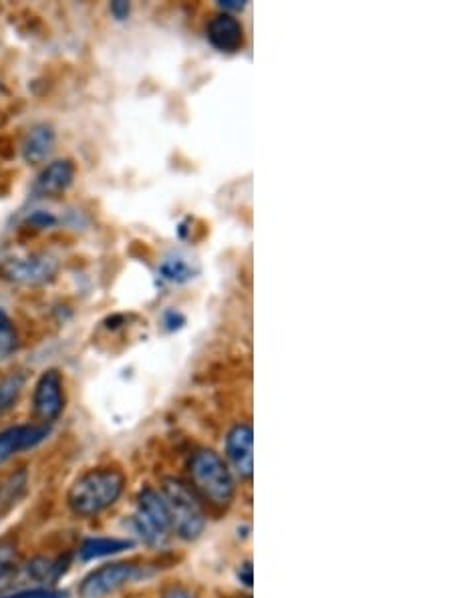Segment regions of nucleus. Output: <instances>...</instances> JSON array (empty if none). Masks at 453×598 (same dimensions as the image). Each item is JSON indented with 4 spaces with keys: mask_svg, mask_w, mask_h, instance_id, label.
<instances>
[{
    "mask_svg": "<svg viewBox=\"0 0 453 598\" xmlns=\"http://www.w3.org/2000/svg\"><path fill=\"white\" fill-rule=\"evenodd\" d=\"M17 548L11 542H0V582L17 568Z\"/></svg>",
    "mask_w": 453,
    "mask_h": 598,
    "instance_id": "18",
    "label": "nucleus"
},
{
    "mask_svg": "<svg viewBox=\"0 0 453 598\" xmlns=\"http://www.w3.org/2000/svg\"><path fill=\"white\" fill-rule=\"evenodd\" d=\"M133 526L147 546H164L170 540L172 522L162 492L147 488L139 494Z\"/></svg>",
    "mask_w": 453,
    "mask_h": 598,
    "instance_id": "4",
    "label": "nucleus"
},
{
    "mask_svg": "<svg viewBox=\"0 0 453 598\" xmlns=\"http://www.w3.org/2000/svg\"><path fill=\"white\" fill-rule=\"evenodd\" d=\"M133 542L131 540H121V538H89L81 544L79 548V556L81 560H95V558H105L117 552H123L127 548H131Z\"/></svg>",
    "mask_w": 453,
    "mask_h": 598,
    "instance_id": "13",
    "label": "nucleus"
},
{
    "mask_svg": "<svg viewBox=\"0 0 453 598\" xmlns=\"http://www.w3.org/2000/svg\"><path fill=\"white\" fill-rule=\"evenodd\" d=\"M17 331L9 315L0 309V357L11 355L17 349Z\"/></svg>",
    "mask_w": 453,
    "mask_h": 598,
    "instance_id": "17",
    "label": "nucleus"
},
{
    "mask_svg": "<svg viewBox=\"0 0 453 598\" xmlns=\"http://www.w3.org/2000/svg\"><path fill=\"white\" fill-rule=\"evenodd\" d=\"M59 272L57 258L49 254H33L25 258H11L0 264V278L21 286H41L55 280Z\"/></svg>",
    "mask_w": 453,
    "mask_h": 598,
    "instance_id": "6",
    "label": "nucleus"
},
{
    "mask_svg": "<svg viewBox=\"0 0 453 598\" xmlns=\"http://www.w3.org/2000/svg\"><path fill=\"white\" fill-rule=\"evenodd\" d=\"M238 576L242 578V582H244L246 586H252V566H250V562H246L244 566H240Z\"/></svg>",
    "mask_w": 453,
    "mask_h": 598,
    "instance_id": "25",
    "label": "nucleus"
},
{
    "mask_svg": "<svg viewBox=\"0 0 453 598\" xmlns=\"http://www.w3.org/2000/svg\"><path fill=\"white\" fill-rule=\"evenodd\" d=\"M27 224H31L33 228L43 230V228H51V226H55V224H57V218H55L51 212L37 210V212H33V214L27 218Z\"/></svg>",
    "mask_w": 453,
    "mask_h": 598,
    "instance_id": "20",
    "label": "nucleus"
},
{
    "mask_svg": "<svg viewBox=\"0 0 453 598\" xmlns=\"http://www.w3.org/2000/svg\"><path fill=\"white\" fill-rule=\"evenodd\" d=\"M190 486L202 500L216 510H224L232 504L236 486L232 470L212 450H198L190 460Z\"/></svg>",
    "mask_w": 453,
    "mask_h": 598,
    "instance_id": "2",
    "label": "nucleus"
},
{
    "mask_svg": "<svg viewBox=\"0 0 453 598\" xmlns=\"http://www.w3.org/2000/svg\"><path fill=\"white\" fill-rule=\"evenodd\" d=\"M162 498L166 502L172 532L184 540H196L206 528V510L194 488L178 478L164 480Z\"/></svg>",
    "mask_w": 453,
    "mask_h": 598,
    "instance_id": "3",
    "label": "nucleus"
},
{
    "mask_svg": "<svg viewBox=\"0 0 453 598\" xmlns=\"http://www.w3.org/2000/svg\"><path fill=\"white\" fill-rule=\"evenodd\" d=\"M162 598H194V594H190L188 590L184 588H170L164 592Z\"/></svg>",
    "mask_w": 453,
    "mask_h": 598,
    "instance_id": "24",
    "label": "nucleus"
},
{
    "mask_svg": "<svg viewBox=\"0 0 453 598\" xmlns=\"http://www.w3.org/2000/svg\"><path fill=\"white\" fill-rule=\"evenodd\" d=\"M184 323H186V319H184V315L178 313V311H168V313L164 315V325H166L168 331H176V329H180Z\"/></svg>",
    "mask_w": 453,
    "mask_h": 598,
    "instance_id": "21",
    "label": "nucleus"
},
{
    "mask_svg": "<svg viewBox=\"0 0 453 598\" xmlns=\"http://www.w3.org/2000/svg\"><path fill=\"white\" fill-rule=\"evenodd\" d=\"M55 149V131L51 125H35L23 141V158L27 164H43Z\"/></svg>",
    "mask_w": 453,
    "mask_h": 598,
    "instance_id": "12",
    "label": "nucleus"
},
{
    "mask_svg": "<svg viewBox=\"0 0 453 598\" xmlns=\"http://www.w3.org/2000/svg\"><path fill=\"white\" fill-rule=\"evenodd\" d=\"M218 7L226 13V15H230V13H240V11H244L246 9V3H238V0H224V3H218Z\"/></svg>",
    "mask_w": 453,
    "mask_h": 598,
    "instance_id": "23",
    "label": "nucleus"
},
{
    "mask_svg": "<svg viewBox=\"0 0 453 598\" xmlns=\"http://www.w3.org/2000/svg\"><path fill=\"white\" fill-rule=\"evenodd\" d=\"M160 276L174 284H184L194 278V268L184 258H168L160 264Z\"/></svg>",
    "mask_w": 453,
    "mask_h": 598,
    "instance_id": "16",
    "label": "nucleus"
},
{
    "mask_svg": "<svg viewBox=\"0 0 453 598\" xmlns=\"http://www.w3.org/2000/svg\"><path fill=\"white\" fill-rule=\"evenodd\" d=\"M109 11L117 21H125L129 17L131 7H129V3H125V0H115V3H111Z\"/></svg>",
    "mask_w": 453,
    "mask_h": 598,
    "instance_id": "22",
    "label": "nucleus"
},
{
    "mask_svg": "<svg viewBox=\"0 0 453 598\" xmlns=\"http://www.w3.org/2000/svg\"><path fill=\"white\" fill-rule=\"evenodd\" d=\"M49 433H51V425L47 423L15 425L0 431V466L21 452L33 450V447H37L49 437Z\"/></svg>",
    "mask_w": 453,
    "mask_h": 598,
    "instance_id": "9",
    "label": "nucleus"
},
{
    "mask_svg": "<svg viewBox=\"0 0 453 598\" xmlns=\"http://www.w3.org/2000/svg\"><path fill=\"white\" fill-rule=\"evenodd\" d=\"M3 598H69V594L63 590H55V588H33V590H21V592H15V594L3 596Z\"/></svg>",
    "mask_w": 453,
    "mask_h": 598,
    "instance_id": "19",
    "label": "nucleus"
},
{
    "mask_svg": "<svg viewBox=\"0 0 453 598\" xmlns=\"http://www.w3.org/2000/svg\"><path fill=\"white\" fill-rule=\"evenodd\" d=\"M254 431L250 423L234 425L226 435V458L240 480L250 482L254 474V456H252Z\"/></svg>",
    "mask_w": 453,
    "mask_h": 598,
    "instance_id": "8",
    "label": "nucleus"
},
{
    "mask_svg": "<svg viewBox=\"0 0 453 598\" xmlns=\"http://www.w3.org/2000/svg\"><path fill=\"white\" fill-rule=\"evenodd\" d=\"M65 409L63 375L57 369H47L41 373L33 391V411L41 423H55Z\"/></svg>",
    "mask_w": 453,
    "mask_h": 598,
    "instance_id": "7",
    "label": "nucleus"
},
{
    "mask_svg": "<svg viewBox=\"0 0 453 598\" xmlns=\"http://www.w3.org/2000/svg\"><path fill=\"white\" fill-rule=\"evenodd\" d=\"M143 574L141 566L133 562H113L105 564L93 572H89L81 586H79V596L81 598H105L125 584L137 580Z\"/></svg>",
    "mask_w": 453,
    "mask_h": 598,
    "instance_id": "5",
    "label": "nucleus"
},
{
    "mask_svg": "<svg viewBox=\"0 0 453 598\" xmlns=\"http://www.w3.org/2000/svg\"><path fill=\"white\" fill-rule=\"evenodd\" d=\"M67 570V562L53 558H37L27 566L31 578L39 582H55Z\"/></svg>",
    "mask_w": 453,
    "mask_h": 598,
    "instance_id": "15",
    "label": "nucleus"
},
{
    "mask_svg": "<svg viewBox=\"0 0 453 598\" xmlns=\"http://www.w3.org/2000/svg\"><path fill=\"white\" fill-rule=\"evenodd\" d=\"M206 33L210 45L222 53H238L244 47V27L234 15H216Z\"/></svg>",
    "mask_w": 453,
    "mask_h": 598,
    "instance_id": "11",
    "label": "nucleus"
},
{
    "mask_svg": "<svg viewBox=\"0 0 453 598\" xmlns=\"http://www.w3.org/2000/svg\"><path fill=\"white\" fill-rule=\"evenodd\" d=\"M75 180V164L71 160L51 162L35 180L33 194L39 198H57L71 188Z\"/></svg>",
    "mask_w": 453,
    "mask_h": 598,
    "instance_id": "10",
    "label": "nucleus"
},
{
    "mask_svg": "<svg viewBox=\"0 0 453 598\" xmlns=\"http://www.w3.org/2000/svg\"><path fill=\"white\" fill-rule=\"evenodd\" d=\"M27 385V375L23 371H13L0 379V415L9 413L23 395Z\"/></svg>",
    "mask_w": 453,
    "mask_h": 598,
    "instance_id": "14",
    "label": "nucleus"
},
{
    "mask_svg": "<svg viewBox=\"0 0 453 598\" xmlns=\"http://www.w3.org/2000/svg\"><path fill=\"white\" fill-rule=\"evenodd\" d=\"M125 490V476L117 468H95L79 476L67 494L69 510L79 518H93L111 508Z\"/></svg>",
    "mask_w": 453,
    "mask_h": 598,
    "instance_id": "1",
    "label": "nucleus"
}]
</instances>
